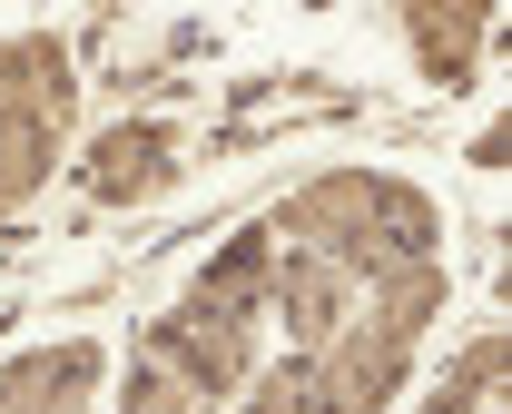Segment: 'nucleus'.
<instances>
[{
	"mask_svg": "<svg viewBox=\"0 0 512 414\" xmlns=\"http://www.w3.org/2000/svg\"><path fill=\"white\" fill-rule=\"evenodd\" d=\"M266 276H276V227L256 217V227H237V237H227V247L188 276V306H207V316H247V326H256Z\"/></svg>",
	"mask_w": 512,
	"mask_h": 414,
	"instance_id": "8",
	"label": "nucleus"
},
{
	"mask_svg": "<svg viewBox=\"0 0 512 414\" xmlns=\"http://www.w3.org/2000/svg\"><path fill=\"white\" fill-rule=\"evenodd\" d=\"M404 40H414V60L434 89H463L473 69H483V40H493V10H473V0H434V10H404Z\"/></svg>",
	"mask_w": 512,
	"mask_h": 414,
	"instance_id": "9",
	"label": "nucleus"
},
{
	"mask_svg": "<svg viewBox=\"0 0 512 414\" xmlns=\"http://www.w3.org/2000/svg\"><path fill=\"white\" fill-rule=\"evenodd\" d=\"M237 414H306V355H276L266 375H247Z\"/></svg>",
	"mask_w": 512,
	"mask_h": 414,
	"instance_id": "13",
	"label": "nucleus"
},
{
	"mask_svg": "<svg viewBox=\"0 0 512 414\" xmlns=\"http://www.w3.org/2000/svg\"><path fill=\"white\" fill-rule=\"evenodd\" d=\"M404 385H414V355L384 345L375 326H345L325 355H306V414H394Z\"/></svg>",
	"mask_w": 512,
	"mask_h": 414,
	"instance_id": "4",
	"label": "nucleus"
},
{
	"mask_svg": "<svg viewBox=\"0 0 512 414\" xmlns=\"http://www.w3.org/2000/svg\"><path fill=\"white\" fill-rule=\"evenodd\" d=\"M69 119H79L69 40H60V30H10V40H0V129L69 138Z\"/></svg>",
	"mask_w": 512,
	"mask_h": 414,
	"instance_id": "5",
	"label": "nucleus"
},
{
	"mask_svg": "<svg viewBox=\"0 0 512 414\" xmlns=\"http://www.w3.org/2000/svg\"><path fill=\"white\" fill-rule=\"evenodd\" d=\"M138 365H158V375H178L188 395H207V405H227V395H247L256 375V326L247 316H207V306H168V316H148L138 326V345H128Z\"/></svg>",
	"mask_w": 512,
	"mask_h": 414,
	"instance_id": "2",
	"label": "nucleus"
},
{
	"mask_svg": "<svg viewBox=\"0 0 512 414\" xmlns=\"http://www.w3.org/2000/svg\"><path fill=\"white\" fill-rule=\"evenodd\" d=\"M444 296H453V276H444V257L434 267H394V276H375L365 296H355V326H375L384 345H424V326L444 316Z\"/></svg>",
	"mask_w": 512,
	"mask_h": 414,
	"instance_id": "10",
	"label": "nucleus"
},
{
	"mask_svg": "<svg viewBox=\"0 0 512 414\" xmlns=\"http://www.w3.org/2000/svg\"><path fill=\"white\" fill-rule=\"evenodd\" d=\"M473 168H512V109H503V119H483V138H473Z\"/></svg>",
	"mask_w": 512,
	"mask_h": 414,
	"instance_id": "14",
	"label": "nucleus"
},
{
	"mask_svg": "<svg viewBox=\"0 0 512 414\" xmlns=\"http://www.w3.org/2000/svg\"><path fill=\"white\" fill-rule=\"evenodd\" d=\"M266 227H276V247H316V257H335L355 286L444 257V207L424 198L414 178H394V168H316L306 188L276 198Z\"/></svg>",
	"mask_w": 512,
	"mask_h": 414,
	"instance_id": "1",
	"label": "nucleus"
},
{
	"mask_svg": "<svg viewBox=\"0 0 512 414\" xmlns=\"http://www.w3.org/2000/svg\"><path fill=\"white\" fill-rule=\"evenodd\" d=\"M119 414H217L207 395H188L178 375H158V365H138L128 355V375H119Z\"/></svg>",
	"mask_w": 512,
	"mask_h": 414,
	"instance_id": "12",
	"label": "nucleus"
},
{
	"mask_svg": "<svg viewBox=\"0 0 512 414\" xmlns=\"http://www.w3.org/2000/svg\"><path fill=\"white\" fill-rule=\"evenodd\" d=\"M493 375H512V336H473L453 355V375L434 385V405H414V414H483L493 405Z\"/></svg>",
	"mask_w": 512,
	"mask_h": 414,
	"instance_id": "11",
	"label": "nucleus"
},
{
	"mask_svg": "<svg viewBox=\"0 0 512 414\" xmlns=\"http://www.w3.org/2000/svg\"><path fill=\"white\" fill-rule=\"evenodd\" d=\"M109 395V345L60 336V345H30L0 365V414H89Z\"/></svg>",
	"mask_w": 512,
	"mask_h": 414,
	"instance_id": "7",
	"label": "nucleus"
},
{
	"mask_svg": "<svg viewBox=\"0 0 512 414\" xmlns=\"http://www.w3.org/2000/svg\"><path fill=\"white\" fill-rule=\"evenodd\" d=\"M178 168H188V148H178L168 119H109L79 148V198L89 207H148L178 188Z\"/></svg>",
	"mask_w": 512,
	"mask_h": 414,
	"instance_id": "3",
	"label": "nucleus"
},
{
	"mask_svg": "<svg viewBox=\"0 0 512 414\" xmlns=\"http://www.w3.org/2000/svg\"><path fill=\"white\" fill-rule=\"evenodd\" d=\"M355 276L335 267V257H316V247H276V276H266V306H276V326H286V345L296 355H325V345L355 326Z\"/></svg>",
	"mask_w": 512,
	"mask_h": 414,
	"instance_id": "6",
	"label": "nucleus"
}]
</instances>
